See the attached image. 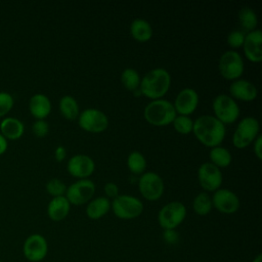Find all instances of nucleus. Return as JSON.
<instances>
[{"label":"nucleus","instance_id":"f257e3e1","mask_svg":"<svg viewBox=\"0 0 262 262\" xmlns=\"http://www.w3.org/2000/svg\"><path fill=\"white\" fill-rule=\"evenodd\" d=\"M192 132L196 139L204 145L209 147L219 146L223 141L226 129L216 117L211 115H203L193 122Z\"/></svg>","mask_w":262,"mask_h":262},{"label":"nucleus","instance_id":"f03ea898","mask_svg":"<svg viewBox=\"0 0 262 262\" xmlns=\"http://www.w3.org/2000/svg\"><path fill=\"white\" fill-rule=\"evenodd\" d=\"M171 75L164 68H156L147 72L140 81L139 90L142 95L152 100L160 99L169 90Z\"/></svg>","mask_w":262,"mask_h":262},{"label":"nucleus","instance_id":"7ed1b4c3","mask_svg":"<svg viewBox=\"0 0 262 262\" xmlns=\"http://www.w3.org/2000/svg\"><path fill=\"white\" fill-rule=\"evenodd\" d=\"M176 115L173 103L162 98L151 100L143 110L144 119L154 126L169 125L173 122Z\"/></svg>","mask_w":262,"mask_h":262},{"label":"nucleus","instance_id":"20e7f679","mask_svg":"<svg viewBox=\"0 0 262 262\" xmlns=\"http://www.w3.org/2000/svg\"><path fill=\"white\" fill-rule=\"evenodd\" d=\"M111 209L120 219H134L143 211L142 202L130 194H119L111 203Z\"/></svg>","mask_w":262,"mask_h":262},{"label":"nucleus","instance_id":"39448f33","mask_svg":"<svg viewBox=\"0 0 262 262\" xmlns=\"http://www.w3.org/2000/svg\"><path fill=\"white\" fill-rule=\"evenodd\" d=\"M260 125L256 118L245 117L242 119L232 135V143L237 148H245L259 135Z\"/></svg>","mask_w":262,"mask_h":262},{"label":"nucleus","instance_id":"423d86ee","mask_svg":"<svg viewBox=\"0 0 262 262\" xmlns=\"http://www.w3.org/2000/svg\"><path fill=\"white\" fill-rule=\"evenodd\" d=\"M212 108L216 117L221 123L232 124L239 116V107L236 101L227 94L217 95L212 103Z\"/></svg>","mask_w":262,"mask_h":262},{"label":"nucleus","instance_id":"0eeeda50","mask_svg":"<svg viewBox=\"0 0 262 262\" xmlns=\"http://www.w3.org/2000/svg\"><path fill=\"white\" fill-rule=\"evenodd\" d=\"M186 217L185 206L177 201L166 204L159 211L158 221L163 229H175Z\"/></svg>","mask_w":262,"mask_h":262},{"label":"nucleus","instance_id":"6e6552de","mask_svg":"<svg viewBox=\"0 0 262 262\" xmlns=\"http://www.w3.org/2000/svg\"><path fill=\"white\" fill-rule=\"evenodd\" d=\"M221 76L227 80H237L244 73L245 66L242 55L235 50L225 51L218 63Z\"/></svg>","mask_w":262,"mask_h":262},{"label":"nucleus","instance_id":"1a4fd4ad","mask_svg":"<svg viewBox=\"0 0 262 262\" xmlns=\"http://www.w3.org/2000/svg\"><path fill=\"white\" fill-rule=\"evenodd\" d=\"M79 126L91 133H100L108 126L107 116L97 108H86L78 116Z\"/></svg>","mask_w":262,"mask_h":262},{"label":"nucleus","instance_id":"9d476101","mask_svg":"<svg viewBox=\"0 0 262 262\" xmlns=\"http://www.w3.org/2000/svg\"><path fill=\"white\" fill-rule=\"evenodd\" d=\"M164 187L162 177L152 171L144 172L138 180L139 191L148 201L159 200L164 193Z\"/></svg>","mask_w":262,"mask_h":262},{"label":"nucleus","instance_id":"9b49d317","mask_svg":"<svg viewBox=\"0 0 262 262\" xmlns=\"http://www.w3.org/2000/svg\"><path fill=\"white\" fill-rule=\"evenodd\" d=\"M95 192V184L92 180L85 178L72 183L66 191V198L70 204L80 206L90 201Z\"/></svg>","mask_w":262,"mask_h":262},{"label":"nucleus","instance_id":"f8f14e48","mask_svg":"<svg viewBox=\"0 0 262 262\" xmlns=\"http://www.w3.org/2000/svg\"><path fill=\"white\" fill-rule=\"evenodd\" d=\"M23 252L26 259L30 262L42 261L48 253V244L46 238L39 233L29 235L24 243Z\"/></svg>","mask_w":262,"mask_h":262},{"label":"nucleus","instance_id":"ddd939ff","mask_svg":"<svg viewBox=\"0 0 262 262\" xmlns=\"http://www.w3.org/2000/svg\"><path fill=\"white\" fill-rule=\"evenodd\" d=\"M198 179L205 190L215 191L222 184V173L211 162H206L199 167Z\"/></svg>","mask_w":262,"mask_h":262},{"label":"nucleus","instance_id":"4468645a","mask_svg":"<svg viewBox=\"0 0 262 262\" xmlns=\"http://www.w3.org/2000/svg\"><path fill=\"white\" fill-rule=\"evenodd\" d=\"M211 199L213 207L223 214H233L239 208L238 196L227 188H218Z\"/></svg>","mask_w":262,"mask_h":262},{"label":"nucleus","instance_id":"2eb2a0df","mask_svg":"<svg viewBox=\"0 0 262 262\" xmlns=\"http://www.w3.org/2000/svg\"><path fill=\"white\" fill-rule=\"evenodd\" d=\"M67 169L72 176L85 179L92 175L95 169V164L89 156L79 154L70 158L67 164Z\"/></svg>","mask_w":262,"mask_h":262},{"label":"nucleus","instance_id":"dca6fc26","mask_svg":"<svg viewBox=\"0 0 262 262\" xmlns=\"http://www.w3.org/2000/svg\"><path fill=\"white\" fill-rule=\"evenodd\" d=\"M199 104V94L192 88H183L175 97L174 108L176 114L182 116H188L192 114Z\"/></svg>","mask_w":262,"mask_h":262},{"label":"nucleus","instance_id":"f3484780","mask_svg":"<svg viewBox=\"0 0 262 262\" xmlns=\"http://www.w3.org/2000/svg\"><path fill=\"white\" fill-rule=\"evenodd\" d=\"M246 57L253 62H259L262 59V33L261 30L255 29L246 34L244 44Z\"/></svg>","mask_w":262,"mask_h":262},{"label":"nucleus","instance_id":"a211bd4d","mask_svg":"<svg viewBox=\"0 0 262 262\" xmlns=\"http://www.w3.org/2000/svg\"><path fill=\"white\" fill-rule=\"evenodd\" d=\"M229 93L233 99L236 98L243 101H252L257 97L258 90L252 82L244 79H237L230 84Z\"/></svg>","mask_w":262,"mask_h":262},{"label":"nucleus","instance_id":"6ab92c4d","mask_svg":"<svg viewBox=\"0 0 262 262\" xmlns=\"http://www.w3.org/2000/svg\"><path fill=\"white\" fill-rule=\"evenodd\" d=\"M29 110L37 120H44L51 112L50 99L45 94L36 93L29 100Z\"/></svg>","mask_w":262,"mask_h":262},{"label":"nucleus","instance_id":"aec40b11","mask_svg":"<svg viewBox=\"0 0 262 262\" xmlns=\"http://www.w3.org/2000/svg\"><path fill=\"white\" fill-rule=\"evenodd\" d=\"M71 204L64 195L54 196L47 206V214L53 221L63 220L70 212Z\"/></svg>","mask_w":262,"mask_h":262},{"label":"nucleus","instance_id":"412c9836","mask_svg":"<svg viewBox=\"0 0 262 262\" xmlns=\"http://www.w3.org/2000/svg\"><path fill=\"white\" fill-rule=\"evenodd\" d=\"M1 134L8 139H18L25 131L24 123L14 117H6L0 123Z\"/></svg>","mask_w":262,"mask_h":262},{"label":"nucleus","instance_id":"4be33fe9","mask_svg":"<svg viewBox=\"0 0 262 262\" xmlns=\"http://www.w3.org/2000/svg\"><path fill=\"white\" fill-rule=\"evenodd\" d=\"M111 210V202L105 196H98L90 201L86 207V215L90 219H99Z\"/></svg>","mask_w":262,"mask_h":262},{"label":"nucleus","instance_id":"5701e85b","mask_svg":"<svg viewBox=\"0 0 262 262\" xmlns=\"http://www.w3.org/2000/svg\"><path fill=\"white\" fill-rule=\"evenodd\" d=\"M130 33L135 40L145 42L151 38L152 28L147 20L143 18H135L130 25Z\"/></svg>","mask_w":262,"mask_h":262},{"label":"nucleus","instance_id":"b1692460","mask_svg":"<svg viewBox=\"0 0 262 262\" xmlns=\"http://www.w3.org/2000/svg\"><path fill=\"white\" fill-rule=\"evenodd\" d=\"M59 111L68 120H75L80 114L79 104L72 95H63L59 100Z\"/></svg>","mask_w":262,"mask_h":262},{"label":"nucleus","instance_id":"393cba45","mask_svg":"<svg viewBox=\"0 0 262 262\" xmlns=\"http://www.w3.org/2000/svg\"><path fill=\"white\" fill-rule=\"evenodd\" d=\"M209 156H210L211 163L216 167H218L219 169L229 166L232 160L230 151L227 148L222 147L220 145L212 147Z\"/></svg>","mask_w":262,"mask_h":262},{"label":"nucleus","instance_id":"a878e982","mask_svg":"<svg viewBox=\"0 0 262 262\" xmlns=\"http://www.w3.org/2000/svg\"><path fill=\"white\" fill-rule=\"evenodd\" d=\"M238 20L244 31H247L248 33L255 30L257 24H258V17L254 9H252L249 6H244L238 10ZM243 31V32H244Z\"/></svg>","mask_w":262,"mask_h":262},{"label":"nucleus","instance_id":"bb28decb","mask_svg":"<svg viewBox=\"0 0 262 262\" xmlns=\"http://www.w3.org/2000/svg\"><path fill=\"white\" fill-rule=\"evenodd\" d=\"M127 166L133 174H143L146 169V159L140 151H131L127 158Z\"/></svg>","mask_w":262,"mask_h":262},{"label":"nucleus","instance_id":"cd10ccee","mask_svg":"<svg viewBox=\"0 0 262 262\" xmlns=\"http://www.w3.org/2000/svg\"><path fill=\"white\" fill-rule=\"evenodd\" d=\"M192 208L194 213H196L200 216L208 215L212 208V199L207 192H200L192 202Z\"/></svg>","mask_w":262,"mask_h":262},{"label":"nucleus","instance_id":"c85d7f7f","mask_svg":"<svg viewBox=\"0 0 262 262\" xmlns=\"http://www.w3.org/2000/svg\"><path fill=\"white\" fill-rule=\"evenodd\" d=\"M141 78L139 73L132 68L125 69L121 74V82L124 87L129 91H134L139 88Z\"/></svg>","mask_w":262,"mask_h":262},{"label":"nucleus","instance_id":"c756f323","mask_svg":"<svg viewBox=\"0 0 262 262\" xmlns=\"http://www.w3.org/2000/svg\"><path fill=\"white\" fill-rule=\"evenodd\" d=\"M174 129L180 134H188L192 132L193 121L188 116L176 115L172 122Z\"/></svg>","mask_w":262,"mask_h":262},{"label":"nucleus","instance_id":"7c9ffc66","mask_svg":"<svg viewBox=\"0 0 262 262\" xmlns=\"http://www.w3.org/2000/svg\"><path fill=\"white\" fill-rule=\"evenodd\" d=\"M68 186L58 178H52L46 183V190L49 194L54 196L64 195Z\"/></svg>","mask_w":262,"mask_h":262},{"label":"nucleus","instance_id":"2f4dec72","mask_svg":"<svg viewBox=\"0 0 262 262\" xmlns=\"http://www.w3.org/2000/svg\"><path fill=\"white\" fill-rule=\"evenodd\" d=\"M245 32L241 30H233L227 35V44L232 48L242 47L245 40Z\"/></svg>","mask_w":262,"mask_h":262},{"label":"nucleus","instance_id":"473e14b6","mask_svg":"<svg viewBox=\"0 0 262 262\" xmlns=\"http://www.w3.org/2000/svg\"><path fill=\"white\" fill-rule=\"evenodd\" d=\"M14 100L10 93L1 91L0 92V117L6 115L13 106Z\"/></svg>","mask_w":262,"mask_h":262},{"label":"nucleus","instance_id":"72a5a7b5","mask_svg":"<svg viewBox=\"0 0 262 262\" xmlns=\"http://www.w3.org/2000/svg\"><path fill=\"white\" fill-rule=\"evenodd\" d=\"M32 130L37 137H44L49 131V125L45 120H37L34 122Z\"/></svg>","mask_w":262,"mask_h":262},{"label":"nucleus","instance_id":"f704fd0d","mask_svg":"<svg viewBox=\"0 0 262 262\" xmlns=\"http://www.w3.org/2000/svg\"><path fill=\"white\" fill-rule=\"evenodd\" d=\"M164 241L169 245H175L179 241V234L175 229H165L163 232Z\"/></svg>","mask_w":262,"mask_h":262},{"label":"nucleus","instance_id":"c9c22d12","mask_svg":"<svg viewBox=\"0 0 262 262\" xmlns=\"http://www.w3.org/2000/svg\"><path fill=\"white\" fill-rule=\"evenodd\" d=\"M104 192L108 198H113L115 199L116 196L119 195V187L116 183L114 182H107L104 184Z\"/></svg>","mask_w":262,"mask_h":262},{"label":"nucleus","instance_id":"e433bc0d","mask_svg":"<svg viewBox=\"0 0 262 262\" xmlns=\"http://www.w3.org/2000/svg\"><path fill=\"white\" fill-rule=\"evenodd\" d=\"M254 152L259 160L262 159V135L259 134L254 140Z\"/></svg>","mask_w":262,"mask_h":262},{"label":"nucleus","instance_id":"4c0bfd02","mask_svg":"<svg viewBox=\"0 0 262 262\" xmlns=\"http://www.w3.org/2000/svg\"><path fill=\"white\" fill-rule=\"evenodd\" d=\"M66 155H67V150L66 148L62 146V145H58L56 148H55V151H54V158L57 162H62L66 158Z\"/></svg>","mask_w":262,"mask_h":262},{"label":"nucleus","instance_id":"58836bf2","mask_svg":"<svg viewBox=\"0 0 262 262\" xmlns=\"http://www.w3.org/2000/svg\"><path fill=\"white\" fill-rule=\"evenodd\" d=\"M7 149V139L0 133V155Z\"/></svg>","mask_w":262,"mask_h":262},{"label":"nucleus","instance_id":"ea45409f","mask_svg":"<svg viewBox=\"0 0 262 262\" xmlns=\"http://www.w3.org/2000/svg\"><path fill=\"white\" fill-rule=\"evenodd\" d=\"M253 262H262V255H261V254L257 255V256L254 258Z\"/></svg>","mask_w":262,"mask_h":262},{"label":"nucleus","instance_id":"a19ab883","mask_svg":"<svg viewBox=\"0 0 262 262\" xmlns=\"http://www.w3.org/2000/svg\"><path fill=\"white\" fill-rule=\"evenodd\" d=\"M132 92H133V94H134L135 96L142 95V94H141V92H140V90H139V88H138V89H136V90H134V91H132Z\"/></svg>","mask_w":262,"mask_h":262},{"label":"nucleus","instance_id":"79ce46f5","mask_svg":"<svg viewBox=\"0 0 262 262\" xmlns=\"http://www.w3.org/2000/svg\"><path fill=\"white\" fill-rule=\"evenodd\" d=\"M0 262H2V261H1V260H0Z\"/></svg>","mask_w":262,"mask_h":262}]
</instances>
